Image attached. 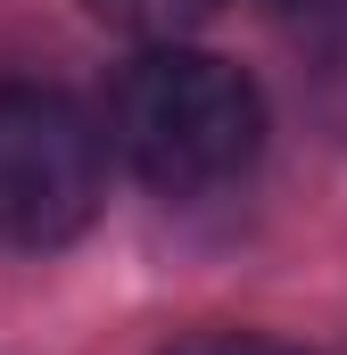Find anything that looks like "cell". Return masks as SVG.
<instances>
[{
    "instance_id": "cell-1",
    "label": "cell",
    "mask_w": 347,
    "mask_h": 355,
    "mask_svg": "<svg viewBox=\"0 0 347 355\" xmlns=\"http://www.w3.org/2000/svg\"><path fill=\"white\" fill-rule=\"evenodd\" d=\"M108 132L149 190L198 198L257 166L264 99L232 58L190 50V42H149L108 91Z\"/></svg>"
},
{
    "instance_id": "cell-2",
    "label": "cell",
    "mask_w": 347,
    "mask_h": 355,
    "mask_svg": "<svg viewBox=\"0 0 347 355\" xmlns=\"http://www.w3.org/2000/svg\"><path fill=\"white\" fill-rule=\"evenodd\" d=\"M108 198V141L67 91L0 83V240L58 248Z\"/></svg>"
},
{
    "instance_id": "cell-3",
    "label": "cell",
    "mask_w": 347,
    "mask_h": 355,
    "mask_svg": "<svg viewBox=\"0 0 347 355\" xmlns=\"http://www.w3.org/2000/svg\"><path fill=\"white\" fill-rule=\"evenodd\" d=\"M99 25H116V33H133V42H182L190 25H207L223 0H83Z\"/></svg>"
},
{
    "instance_id": "cell-4",
    "label": "cell",
    "mask_w": 347,
    "mask_h": 355,
    "mask_svg": "<svg viewBox=\"0 0 347 355\" xmlns=\"http://www.w3.org/2000/svg\"><path fill=\"white\" fill-rule=\"evenodd\" d=\"M166 355H306V347L264 339V331H198V339H174Z\"/></svg>"
},
{
    "instance_id": "cell-5",
    "label": "cell",
    "mask_w": 347,
    "mask_h": 355,
    "mask_svg": "<svg viewBox=\"0 0 347 355\" xmlns=\"http://www.w3.org/2000/svg\"><path fill=\"white\" fill-rule=\"evenodd\" d=\"M314 99H323L331 132H347V42H331V50H323V67H314Z\"/></svg>"
},
{
    "instance_id": "cell-6",
    "label": "cell",
    "mask_w": 347,
    "mask_h": 355,
    "mask_svg": "<svg viewBox=\"0 0 347 355\" xmlns=\"http://www.w3.org/2000/svg\"><path fill=\"white\" fill-rule=\"evenodd\" d=\"M264 8H273V17H339L347 0H264Z\"/></svg>"
}]
</instances>
